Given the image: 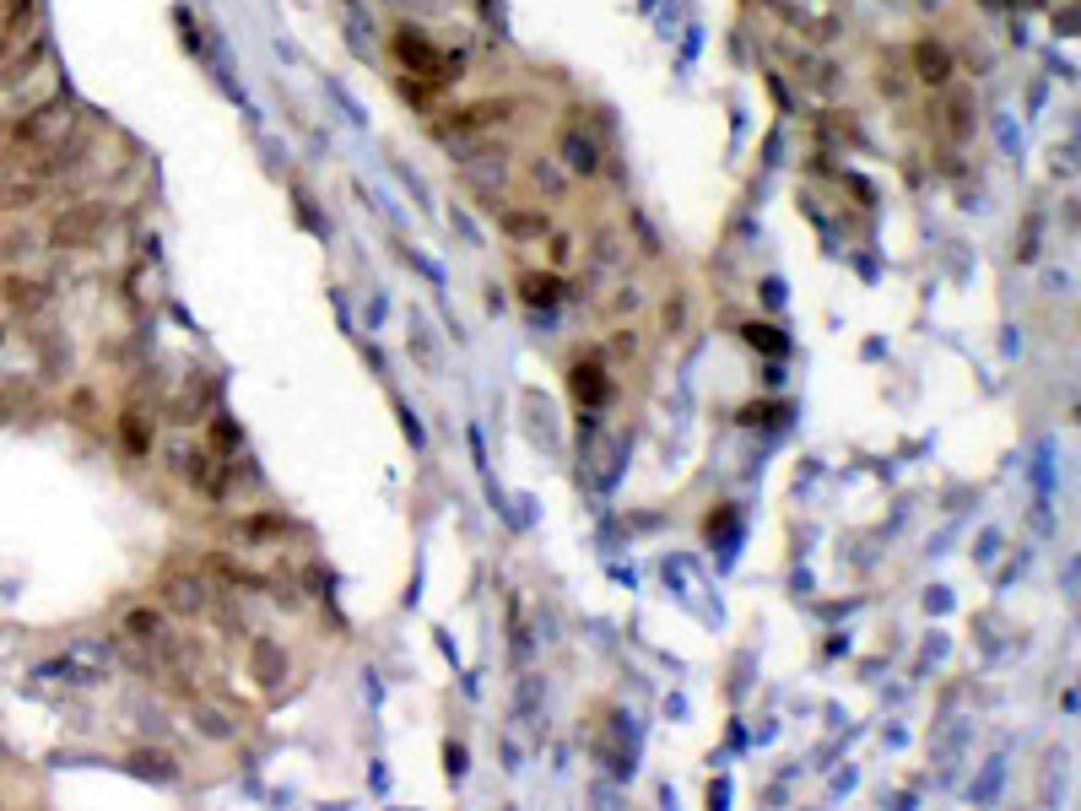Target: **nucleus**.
<instances>
[{"label":"nucleus","mask_w":1081,"mask_h":811,"mask_svg":"<svg viewBox=\"0 0 1081 811\" xmlns=\"http://www.w3.org/2000/svg\"><path fill=\"white\" fill-rule=\"evenodd\" d=\"M163 601L173 606V611H184V617H190V611H206V584L200 579H190V574H168L163 579Z\"/></svg>","instance_id":"obj_6"},{"label":"nucleus","mask_w":1081,"mask_h":811,"mask_svg":"<svg viewBox=\"0 0 1081 811\" xmlns=\"http://www.w3.org/2000/svg\"><path fill=\"white\" fill-rule=\"evenodd\" d=\"M0 303L11 314H38L49 303V282H33V276H6L0 282Z\"/></svg>","instance_id":"obj_5"},{"label":"nucleus","mask_w":1081,"mask_h":811,"mask_svg":"<svg viewBox=\"0 0 1081 811\" xmlns=\"http://www.w3.org/2000/svg\"><path fill=\"white\" fill-rule=\"evenodd\" d=\"M914 71H919V82H925V87H946V82H952V55L925 38V44H914Z\"/></svg>","instance_id":"obj_7"},{"label":"nucleus","mask_w":1081,"mask_h":811,"mask_svg":"<svg viewBox=\"0 0 1081 811\" xmlns=\"http://www.w3.org/2000/svg\"><path fill=\"white\" fill-rule=\"evenodd\" d=\"M195 720H200V730H206L211 741H222V736H228V725H222V714H217V709H200Z\"/></svg>","instance_id":"obj_18"},{"label":"nucleus","mask_w":1081,"mask_h":811,"mask_svg":"<svg viewBox=\"0 0 1081 811\" xmlns=\"http://www.w3.org/2000/svg\"><path fill=\"white\" fill-rule=\"evenodd\" d=\"M173 460H179L184 471H190V482H200V487H206L211 498L222 493V471H217V455H206V449H179V455H173Z\"/></svg>","instance_id":"obj_8"},{"label":"nucleus","mask_w":1081,"mask_h":811,"mask_svg":"<svg viewBox=\"0 0 1081 811\" xmlns=\"http://www.w3.org/2000/svg\"><path fill=\"white\" fill-rule=\"evenodd\" d=\"M514 114V103H471V109H460L455 119H449V125L455 130H482V125H492V119H509Z\"/></svg>","instance_id":"obj_12"},{"label":"nucleus","mask_w":1081,"mask_h":811,"mask_svg":"<svg viewBox=\"0 0 1081 811\" xmlns=\"http://www.w3.org/2000/svg\"><path fill=\"white\" fill-rule=\"evenodd\" d=\"M125 633L136 638V644H163V638H168V628H163V611H152V606H136V611H125Z\"/></svg>","instance_id":"obj_10"},{"label":"nucleus","mask_w":1081,"mask_h":811,"mask_svg":"<svg viewBox=\"0 0 1081 811\" xmlns=\"http://www.w3.org/2000/svg\"><path fill=\"white\" fill-rule=\"evenodd\" d=\"M103 217H109V206H98V201L60 211L55 228H49V244H55V249H82V244H92V238H98Z\"/></svg>","instance_id":"obj_1"},{"label":"nucleus","mask_w":1081,"mask_h":811,"mask_svg":"<svg viewBox=\"0 0 1081 811\" xmlns=\"http://www.w3.org/2000/svg\"><path fill=\"white\" fill-rule=\"evenodd\" d=\"M449 774H455V779L465 774V747H449Z\"/></svg>","instance_id":"obj_21"},{"label":"nucleus","mask_w":1081,"mask_h":811,"mask_svg":"<svg viewBox=\"0 0 1081 811\" xmlns=\"http://www.w3.org/2000/svg\"><path fill=\"white\" fill-rule=\"evenodd\" d=\"M600 374H606L600 363H579V368H573V395H579V401H590V406H600V401L611 395V384L600 379Z\"/></svg>","instance_id":"obj_11"},{"label":"nucleus","mask_w":1081,"mask_h":811,"mask_svg":"<svg viewBox=\"0 0 1081 811\" xmlns=\"http://www.w3.org/2000/svg\"><path fill=\"white\" fill-rule=\"evenodd\" d=\"M33 201H44V179L0 174V211H17V206H33Z\"/></svg>","instance_id":"obj_9"},{"label":"nucleus","mask_w":1081,"mask_h":811,"mask_svg":"<svg viewBox=\"0 0 1081 811\" xmlns=\"http://www.w3.org/2000/svg\"><path fill=\"white\" fill-rule=\"evenodd\" d=\"M211 568H217L222 579H233V584H249V590H271V579L255 574V568H244V563H233V557H211Z\"/></svg>","instance_id":"obj_15"},{"label":"nucleus","mask_w":1081,"mask_h":811,"mask_svg":"<svg viewBox=\"0 0 1081 811\" xmlns=\"http://www.w3.org/2000/svg\"><path fill=\"white\" fill-rule=\"evenodd\" d=\"M746 336H752V341H763L768 352H784V341H773V336H768V325H752V330H746Z\"/></svg>","instance_id":"obj_20"},{"label":"nucleus","mask_w":1081,"mask_h":811,"mask_svg":"<svg viewBox=\"0 0 1081 811\" xmlns=\"http://www.w3.org/2000/svg\"><path fill=\"white\" fill-rule=\"evenodd\" d=\"M33 22H38V0H0V60H6L28 33H38Z\"/></svg>","instance_id":"obj_4"},{"label":"nucleus","mask_w":1081,"mask_h":811,"mask_svg":"<svg viewBox=\"0 0 1081 811\" xmlns=\"http://www.w3.org/2000/svg\"><path fill=\"white\" fill-rule=\"evenodd\" d=\"M395 49H400V60L411 65V71H422V76H433V82H449V76H460V60H449L444 49H433L427 38L417 33V28H406L395 38Z\"/></svg>","instance_id":"obj_2"},{"label":"nucleus","mask_w":1081,"mask_h":811,"mask_svg":"<svg viewBox=\"0 0 1081 811\" xmlns=\"http://www.w3.org/2000/svg\"><path fill=\"white\" fill-rule=\"evenodd\" d=\"M28 249H33V238H28V233H11V238H6V260L28 255Z\"/></svg>","instance_id":"obj_19"},{"label":"nucleus","mask_w":1081,"mask_h":811,"mask_svg":"<svg viewBox=\"0 0 1081 811\" xmlns=\"http://www.w3.org/2000/svg\"><path fill=\"white\" fill-rule=\"evenodd\" d=\"M65 119H71V98L60 92V98H49L44 109H33L28 119H17V125H11V141H17V146H44L49 130H60Z\"/></svg>","instance_id":"obj_3"},{"label":"nucleus","mask_w":1081,"mask_h":811,"mask_svg":"<svg viewBox=\"0 0 1081 811\" xmlns=\"http://www.w3.org/2000/svg\"><path fill=\"white\" fill-rule=\"evenodd\" d=\"M563 152H568V168L573 174H595V146L579 136V130H568L563 136Z\"/></svg>","instance_id":"obj_14"},{"label":"nucleus","mask_w":1081,"mask_h":811,"mask_svg":"<svg viewBox=\"0 0 1081 811\" xmlns=\"http://www.w3.org/2000/svg\"><path fill=\"white\" fill-rule=\"evenodd\" d=\"M946 130H952V136H957V141H963V136H968V130H973V119H968V103H963V98H957V103H952V109H946Z\"/></svg>","instance_id":"obj_17"},{"label":"nucleus","mask_w":1081,"mask_h":811,"mask_svg":"<svg viewBox=\"0 0 1081 811\" xmlns=\"http://www.w3.org/2000/svg\"><path fill=\"white\" fill-rule=\"evenodd\" d=\"M498 222L509 233H546V217L541 211H498Z\"/></svg>","instance_id":"obj_16"},{"label":"nucleus","mask_w":1081,"mask_h":811,"mask_svg":"<svg viewBox=\"0 0 1081 811\" xmlns=\"http://www.w3.org/2000/svg\"><path fill=\"white\" fill-rule=\"evenodd\" d=\"M519 298H525L530 309H552V303L563 298V282H557V276H525V282H519Z\"/></svg>","instance_id":"obj_13"}]
</instances>
